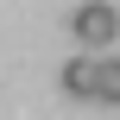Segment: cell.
Wrapping results in <instances>:
<instances>
[{"mask_svg":"<svg viewBox=\"0 0 120 120\" xmlns=\"http://www.w3.org/2000/svg\"><path fill=\"white\" fill-rule=\"evenodd\" d=\"M70 32H76L82 44H114L120 38V13L101 6V0H95V6H76V13H70Z\"/></svg>","mask_w":120,"mask_h":120,"instance_id":"obj_1","label":"cell"},{"mask_svg":"<svg viewBox=\"0 0 120 120\" xmlns=\"http://www.w3.org/2000/svg\"><path fill=\"white\" fill-rule=\"evenodd\" d=\"M57 82H63V95H82V101H95V57L82 51V57H70L63 70H57Z\"/></svg>","mask_w":120,"mask_h":120,"instance_id":"obj_2","label":"cell"},{"mask_svg":"<svg viewBox=\"0 0 120 120\" xmlns=\"http://www.w3.org/2000/svg\"><path fill=\"white\" fill-rule=\"evenodd\" d=\"M95 101H120V57H95Z\"/></svg>","mask_w":120,"mask_h":120,"instance_id":"obj_3","label":"cell"}]
</instances>
